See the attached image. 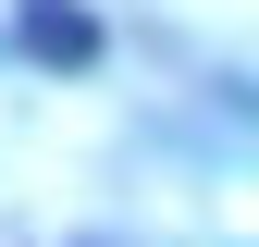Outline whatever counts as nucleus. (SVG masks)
Here are the masks:
<instances>
[{
    "mask_svg": "<svg viewBox=\"0 0 259 247\" xmlns=\"http://www.w3.org/2000/svg\"><path fill=\"white\" fill-rule=\"evenodd\" d=\"M13 37L37 50V62H62V74H87V62H99V13H74V0H25Z\"/></svg>",
    "mask_w": 259,
    "mask_h": 247,
    "instance_id": "nucleus-1",
    "label": "nucleus"
}]
</instances>
